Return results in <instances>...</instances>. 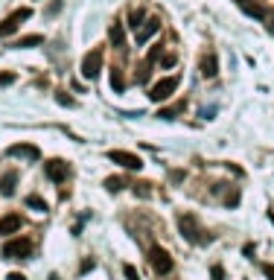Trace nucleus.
I'll list each match as a JSON object with an SVG mask.
<instances>
[{
	"label": "nucleus",
	"mask_w": 274,
	"mask_h": 280,
	"mask_svg": "<svg viewBox=\"0 0 274 280\" xmlns=\"http://www.w3.org/2000/svg\"><path fill=\"white\" fill-rule=\"evenodd\" d=\"M99 70H102V50L96 47V50H91V53L82 59V76H85V79H96Z\"/></svg>",
	"instance_id": "423d86ee"
},
{
	"label": "nucleus",
	"mask_w": 274,
	"mask_h": 280,
	"mask_svg": "<svg viewBox=\"0 0 274 280\" xmlns=\"http://www.w3.org/2000/svg\"><path fill=\"white\" fill-rule=\"evenodd\" d=\"M44 175H47L53 184H61V181L70 175V166H67L64 160H59V158H53V160H47V163H44Z\"/></svg>",
	"instance_id": "0eeeda50"
},
{
	"label": "nucleus",
	"mask_w": 274,
	"mask_h": 280,
	"mask_svg": "<svg viewBox=\"0 0 274 280\" xmlns=\"http://www.w3.org/2000/svg\"><path fill=\"white\" fill-rule=\"evenodd\" d=\"M263 275L269 280H274V263H266V266H263Z\"/></svg>",
	"instance_id": "c85d7f7f"
},
{
	"label": "nucleus",
	"mask_w": 274,
	"mask_h": 280,
	"mask_svg": "<svg viewBox=\"0 0 274 280\" xmlns=\"http://www.w3.org/2000/svg\"><path fill=\"white\" fill-rule=\"evenodd\" d=\"M6 155L21 158V160H38V158H41V149L32 146V143H12V146L6 149Z\"/></svg>",
	"instance_id": "6e6552de"
},
{
	"label": "nucleus",
	"mask_w": 274,
	"mask_h": 280,
	"mask_svg": "<svg viewBox=\"0 0 274 280\" xmlns=\"http://www.w3.org/2000/svg\"><path fill=\"white\" fill-rule=\"evenodd\" d=\"M239 3V9H242L245 15H251V18H266V9L257 3V0H236Z\"/></svg>",
	"instance_id": "4468645a"
},
{
	"label": "nucleus",
	"mask_w": 274,
	"mask_h": 280,
	"mask_svg": "<svg viewBox=\"0 0 274 280\" xmlns=\"http://www.w3.org/2000/svg\"><path fill=\"white\" fill-rule=\"evenodd\" d=\"M108 158H111L114 163L125 166V169H140V166H143L140 155H134V152H125V149H111V152H108Z\"/></svg>",
	"instance_id": "1a4fd4ad"
},
{
	"label": "nucleus",
	"mask_w": 274,
	"mask_h": 280,
	"mask_svg": "<svg viewBox=\"0 0 274 280\" xmlns=\"http://www.w3.org/2000/svg\"><path fill=\"white\" fill-rule=\"evenodd\" d=\"M50 280H59V275H50Z\"/></svg>",
	"instance_id": "72a5a7b5"
},
{
	"label": "nucleus",
	"mask_w": 274,
	"mask_h": 280,
	"mask_svg": "<svg viewBox=\"0 0 274 280\" xmlns=\"http://www.w3.org/2000/svg\"><path fill=\"white\" fill-rule=\"evenodd\" d=\"M56 99H59L61 105H67V108H73V105H76V102H73V99H70V96H67V93H59V96H56Z\"/></svg>",
	"instance_id": "bb28decb"
},
{
	"label": "nucleus",
	"mask_w": 274,
	"mask_h": 280,
	"mask_svg": "<svg viewBox=\"0 0 274 280\" xmlns=\"http://www.w3.org/2000/svg\"><path fill=\"white\" fill-rule=\"evenodd\" d=\"M27 207H32V210H38V213H47L50 207H47V201L38 196V193H32V196H27Z\"/></svg>",
	"instance_id": "f3484780"
},
{
	"label": "nucleus",
	"mask_w": 274,
	"mask_h": 280,
	"mask_svg": "<svg viewBox=\"0 0 274 280\" xmlns=\"http://www.w3.org/2000/svg\"><path fill=\"white\" fill-rule=\"evenodd\" d=\"M146 79H149V62L143 64V67H140V73H137V82H140V85H143Z\"/></svg>",
	"instance_id": "393cba45"
},
{
	"label": "nucleus",
	"mask_w": 274,
	"mask_h": 280,
	"mask_svg": "<svg viewBox=\"0 0 274 280\" xmlns=\"http://www.w3.org/2000/svg\"><path fill=\"white\" fill-rule=\"evenodd\" d=\"M30 18H32V9H18V12H12V15L0 24V38H9L12 32L18 30L24 21H30Z\"/></svg>",
	"instance_id": "39448f33"
},
{
	"label": "nucleus",
	"mask_w": 274,
	"mask_h": 280,
	"mask_svg": "<svg viewBox=\"0 0 274 280\" xmlns=\"http://www.w3.org/2000/svg\"><path fill=\"white\" fill-rule=\"evenodd\" d=\"M44 44V35H24V38H18L12 47H18V50H30V47H41Z\"/></svg>",
	"instance_id": "dca6fc26"
},
{
	"label": "nucleus",
	"mask_w": 274,
	"mask_h": 280,
	"mask_svg": "<svg viewBox=\"0 0 274 280\" xmlns=\"http://www.w3.org/2000/svg\"><path fill=\"white\" fill-rule=\"evenodd\" d=\"M160 53H163V47H160V44H155L152 50H149V59H146V62H149V64L157 62V59H160Z\"/></svg>",
	"instance_id": "5701e85b"
},
{
	"label": "nucleus",
	"mask_w": 274,
	"mask_h": 280,
	"mask_svg": "<svg viewBox=\"0 0 274 280\" xmlns=\"http://www.w3.org/2000/svg\"><path fill=\"white\" fill-rule=\"evenodd\" d=\"M122 187H125V181L117 178V175H114V178H105V190H108V193H120Z\"/></svg>",
	"instance_id": "412c9836"
},
{
	"label": "nucleus",
	"mask_w": 274,
	"mask_h": 280,
	"mask_svg": "<svg viewBox=\"0 0 274 280\" xmlns=\"http://www.w3.org/2000/svg\"><path fill=\"white\" fill-rule=\"evenodd\" d=\"M93 266H96V263H93V260H82V269H79V272H82V275H85V272H91Z\"/></svg>",
	"instance_id": "7c9ffc66"
},
{
	"label": "nucleus",
	"mask_w": 274,
	"mask_h": 280,
	"mask_svg": "<svg viewBox=\"0 0 274 280\" xmlns=\"http://www.w3.org/2000/svg\"><path fill=\"white\" fill-rule=\"evenodd\" d=\"M149 263H152L155 275H169L172 272V257H169V251H163L160 245L149 248Z\"/></svg>",
	"instance_id": "20e7f679"
},
{
	"label": "nucleus",
	"mask_w": 274,
	"mask_h": 280,
	"mask_svg": "<svg viewBox=\"0 0 274 280\" xmlns=\"http://www.w3.org/2000/svg\"><path fill=\"white\" fill-rule=\"evenodd\" d=\"M269 30H272V35H274V21H272V24H269Z\"/></svg>",
	"instance_id": "473e14b6"
},
{
	"label": "nucleus",
	"mask_w": 274,
	"mask_h": 280,
	"mask_svg": "<svg viewBox=\"0 0 274 280\" xmlns=\"http://www.w3.org/2000/svg\"><path fill=\"white\" fill-rule=\"evenodd\" d=\"M143 24H146V15H143L140 9H134V12L128 15V27H131V30L137 32V30H140V27H143Z\"/></svg>",
	"instance_id": "a211bd4d"
},
{
	"label": "nucleus",
	"mask_w": 274,
	"mask_h": 280,
	"mask_svg": "<svg viewBox=\"0 0 274 280\" xmlns=\"http://www.w3.org/2000/svg\"><path fill=\"white\" fill-rule=\"evenodd\" d=\"M184 105H172V108H160L157 111V117H163V120H175V114H181Z\"/></svg>",
	"instance_id": "aec40b11"
},
{
	"label": "nucleus",
	"mask_w": 274,
	"mask_h": 280,
	"mask_svg": "<svg viewBox=\"0 0 274 280\" xmlns=\"http://www.w3.org/2000/svg\"><path fill=\"white\" fill-rule=\"evenodd\" d=\"M272 222H274V213H272Z\"/></svg>",
	"instance_id": "f704fd0d"
},
{
	"label": "nucleus",
	"mask_w": 274,
	"mask_h": 280,
	"mask_svg": "<svg viewBox=\"0 0 274 280\" xmlns=\"http://www.w3.org/2000/svg\"><path fill=\"white\" fill-rule=\"evenodd\" d=\"M15 187H18V172L9 169V172L0 178V193H3V196H15Z\"/></svg>",
	"instance_id": "ddd939ff"
},
{
	"label": "nucleus",
	"mask_w": 274,
	"mask_h": 280,
	"mask_svg": "<svg viewBox=\"0 0 274 280\" xmlns=\"http://www.w3.org/2000/svg\"><path fill=\"white\" fill-rule=\"evenodd\" d=\"M9 280H27V278H24V275H18V272H12V275H9Z\"/></svg>",
	"instance_id": "2f4dec72"
},
{
	"label": "nucleus",
	"mask_w": 274,
	"mask_h": 280,
	"mask_svg": "<svg viewBox=\"0 0 274 280\" xmlns=\"http://www.w3.org/2000/svg\"><path fill=\"white\" fill-rule=\"evenodd\" d=\"M175 91H178V76H163L160 82H155L152 88H149V99L152 102H163V99H169Z\"/></svg>",
	"instance_id": "f03ea898"
},
{
	"label": "nucleus",
	"mask_w": 274,
	"mask_h": 280,
	"mask_svg": "<svg viewBox=\"0 0 274 280\" xmlns=\"http://www.w3.org/2000/svg\"><path fill=\"white\" fill-rule=\"evenodd\" d=\"M134 193H140V196H143V199H146V196H149V193H152V190H149V184H134Z\"/></svg>",
	"instance_id": "c756f323"
},
{
	"label": "nucleus",
	"mask_w": 274,
	"mask_h": 280,
	"mask_svg": "<svg viewBox=\"0 0 274 280\" xmlns=\"http://www.w3.org/2000/svg\"><path fill=\"white\" fill-rule=\"evenodd\" d=\"M210 278H213V280H225V269H222L219 263H216L213 269H210Z\"/></svg>",
	"instance_id": "b1692460"
},
{
	"label": "nucleus",
	"mask_w": 274,
	"mask_h": 280,
	"mask_svg": "<svg viewBox=\"0 0 274 280\" xmlns=\"http://www.w3.org/2000/svg\"><path fill=\"white\" fill-rule=\"evenodd\" d=\"M122 275H125L128 280H140V275H137V269H134L131 263H125V266H122Z\"/></svg>",
	"instance_id": "4be33fe9"
},
{
	"label": "nucleus",
	"mask_w": 274,
	"mask_h": 280,
	"mask_svg": "<svg viewBox=\"0 0 274 280\" xmlns=\"http://www.w3.org/2000/svg\"><path fill=\"white\" fill-rule=\"evenodd\" d=\"M15 82V73H0V85H12Z\"/></svg>",
	"instance_id": "cd10ccee"
},
{
	"label": "nucleus",
	"mask_w": 274,
	"mask_h": 280,
	"mask_svg": "<svg viewBox=\"0 0 274 280\" xmlns=\"http://www.w3.org/2000/svg\"><path fill=\"white\" fill-rule=\"evenodd\" d=\"M6 260H24V257H30L32 254V242L30 240H24V237H18V240H9L3 251H0Z\"/></svg>",
	"instance_id": "7ed1b4c3"
},
{
	"label": "nucleus",
	"mask_w": 274,
	"mask_h": 280,
	"mask_svg": "<svg viewBox=\"0 0 274 280\" xmlns=\"http://www.w3.org/2000/svg\"><path fill=\"white\" fill-rule=\"evenodd\" d=\"M178 231H181L184 240L193 242V245H204V242H210V234H204V228L198 225V219L193 216V213H181V216H178Z\"/></svg>",
	"instance_id": "f257e3e1"
},
{
	"label": "nucleus",
	"mask_w": 274,
	"mask_h": 280,
	"mask_svg": "<svg viewBox=\"0 0 274 280\" xmlns=\"http://www.w3.org/2000/svg\"><path fill=\"white\" fill-rule=\"evenodd\" d=\"M21 216L18 213H6V216L0 219V237H12V234H18L21 231Z\"/></svg>",
	"instance_id": "9d476101"
},
{
	"label": "nucleus",
	"mask_w": 274,
	"mask_h": 280,
	"mask_svg": "<svg viewBox=\"0 0 274 280\" xmlns=\"http://www.w3.org/2000/svg\"><path fill=\"white\" fill-rule=\"evenodd\" d=\"M157 30H160V21H157V18H149V21H146V24H143L140 30L134 32L137 44H146V41H149V38H152V35H155Z\"/></svg>",
	"instance_id": "9b49d317"
},
{
	"label": "nucleus",
	"mask_w": 274,
	"mask_h": 280,
	"mask_svg": "<svg viewBox=\"0 0 274 280\" xmlns=\"http://www.w3.org/2000/svg\"><path fill=\"white\" fill-rule=\"evenodd\" d=\"M198 70H201V76H204V79H213L216 73H219V64H216V56H213V53H204V56H201Z\"/></svg>",
	"instance_id": "f8f14e48"
},
{
	"label": "nucleus",
	"mask_w": 274,
	"mask_h": 280,
	"mask_svg": "<svg viewBox=\"0 0 274 280\" xmlns=\"http://www.w3.org/2000/svg\"><path fill=\"white\" fill-rule=\"evenodd\" d=\"M111 88H114L117 93H122V91H125V79H122V73L117 70V67L111 70Z\"/></svg>",
	"instance_id": "6ab92c4d"
},
{
	"label": "nucleus",
	"mask_w": 274,
	"mask_h": 280,
	"mask_svg": "<svg viewBox=\"0 0 274 280\" xmlns=\"http://www.w3.org/2000/svg\"><path fill=\"white\" fill-rule=\"evenodd\" d=\"M160 64H163V67H172V64H175V53H166V56H160Z\"/></svg>",
	"instance_id": "a878e982"
},
{
	"label": "nucleus",
	"mask_w": 274,
	"mask_h": 280,
	"mask_svg": "<svg viewBox=\"0 0 274 280\" xmlns=\"http://www.w3.org/2000/svg\"><path fill=\"white\" fill-rule=\"evenodd\" d=\"M108 38H111V44H114V47H125V32H122V24L120 21H114V24H111V30H108Z\"/></svg>",
	"instance_id": "2eb2a0df"
}]
</instances>
